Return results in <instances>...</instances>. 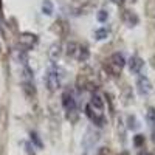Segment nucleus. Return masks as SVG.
<instances>
[{"label":"nucleus","instance_id":"obj_1","mask_svg":"<svg viewBox=\"0 0 155 155\" xmlns=\"http://www.w3.org/2000/svg\"><path fill=\"white\" fill-rule=\"evenodd\" d=\"M126 64H127V62H126V58H124L123 53H113V54L109 58V62H107L106 68H107L109 74H112V76H120Z\"/></svg>","mask_w":155,"mask_h":155},{"label":"nucleus","instance_id":"obj_2","mask_svg":"<svg viewBox=\"0 0 155 155\" xmlns=\"http://www.w3.org/2000/svg\"><path fill=\"white\" fill-rule=\"evenodd\" d=\"M45 85L50 92H56L61 87V73L58 71V68L48 70V73L45 76Z\"/></svg>","mask_w":155,"mask_h":155},{"label":"nucleus","instance_id":"obj_3","mask_svg":"<svg viewBox=\"0 0 155 155\" xmlns=\"http://www.w3.org/2000/svg\"><path fill=\"white\" fill-rule=\"evenodd\" d=\"M85 116H87V118L92 121L93 124H96V126H99V127L104 124V121H106L104 112H101V110L95 109L93 106H90V104L85 106Z\"/></svg>","mask_w":155,"mask_h":155},{"label":"nucleus","instance_id":"obj_4","mask_svg":"<svg viewBox=\"0 0 155 155\" xmlns=\"http://www.w3.org/2000/svg\"><path fill=\"white\" fill-rule=\"evenodd\" d=\"M135 85H137V90H138L140 96H149L150 92H152V82L146 74H138Z\"/></svg>","mask_w":155,"mask_h":155},{"label":"nucleus","instance_id":"obj_5","mask_svg":"<svg viewBox=\"0 0 155 155\" xmlns=\"http://www.w3.org/2000/svg\"><path fill=\"white\" fill-rule=\"evenodd\" d=\"M37 44V36L33 33H22L19 37V47L22 51H28Z\"/></svg>","mask_w":155,"mask_h":155},{"label":"nucleus","instance_id":"obj_6","mask_svg":"<svg viewBox=\"0 0 155 155\" xmlns=\"http://www.w3.org/2000/svg\"><path fill=\"white\" fill-rule=\"evenodd\" d=\"M62 106H64V110L67 112L68 118H70L71 113L76 112V99L73 98V95L70 92H65L62 95Z\"/></svg>","mask_w":155,"mask_h":155},{"label":"nucleus","instance_id":"obj_7","mask_svg":"<svg viewBox=\"0 0 155 155\" xmlns=\"http://www.w3.org/2000/svg\"><path fill=\"white\" fill-rule=\"evenodd\" d=\"M121 17H123V22L127 25V27H137L138 22H140V17L137 16V12L132 11V9H124Z\"/></svg>","mask_w":155,"mask_h":155},{"label":"nucleus","instance_id":"obj_8","mask_svg":"<svg viewBox=\"0 0 155 155\" xmlns=\"http://www.w3.org/2000/svg\"><path fill=\"white\" fill-rule=\"evenodd\" d=\"M53 31H54L58 36H61V37H65V36L68 34V31H70V27H68L67 20L58 19V20L54 22V25H53Z\"/></svg>","mask_w":155,"mask_h":155},{"label":"nucleus","instance_id":"obj_9","mask_svg":"<svg viewBox=\"0 0 155 155\" xmlns=\"http://www.w3.org/2000/svg\"><path fill=\"white\" fill-rule=\"evenodd\" d=\"M127 64H129V70H130V73H134V74H140L141 68H143V65H144L143 59H141L140 56H132Z\"/></svg>","mask_w":155,"mask_h":155},{"label":"nucleus","instance_id":"obj_10","mask_svg":"<svg viewBox=\"0 0 155 155\" xmlns=\"http://www.w3.org/2000/svg\"><path fill=\"white\" fill-rule=\"evenodd\" d=\"M61 56H62V45L59 42H54L53 45L50 47V50H48V58L53 62H56Z\"/></svg>","mask_w":155,"mask_h":155},{"label":"nucleus","instance_id":"obj_11","mask_svg":"<svg viewBox=\"0 0 155 155\" xmlns=\"http://www.w3.org/2000/svg\"><path fill=\"white\" fill-rule=\"evenodd\" d=\"M90 106H93L95 109L101 110V112H104V99H102V96L99 93H93L92 98H90V102H88Z\"/></svg>","mask_w":155,"mask_h":155},{"label":"nucleus","instance_id":"obj_12","mask_svg":"<svg viewBox=\"0 0 155 155\" xmlns=\"http://www.w3.org/2000/svg\"><path fill=\"white\" fill-rule=\"evenodd\" d=\"M90 58V50L85 45L79 44V50H78V54H76V61L78 62H87Z\"/></svg>","mask_w":155,"mask_h":155},{"label":"nucleus","instance_id":"obj_13","mask_svg":"<svg viewBox=\"0 0 155 155\" xmlns=\"http://www.w3.org/2000/svg\"><path fill=\"white\" fill-rule=\"evenodd\" d=\"M22 87H23L25 95H27L28 98H34L36 96V88H34V82L33 81H23Z\"/></svg>","mask_w":155,"mask_h":155},{"label":"nucleus","instance_id":"obj_14","mask_svg":"<svg viewBox=\"0 0 155 155\" xmlns=\"http://www.w3.org/2000/svg\"><path fill=\"white\" fill-rule=\"evenodd\" d=\"M42 12L45 16H53V12H54V5L51 0H44L42 2Z\"/></svg>","mask_w":155,"mask_h":155},{"label":"nucleus","instance_id":"obj_15","mask_svg":"<svg viewBox=\"0 0 155 155\" xmlns=\"http://www.w3.org/2000/svg\"><path fill=\"white\" fill-rule=\"evenodd\" d=\"M78 50H79V44H76V42H68V45H67V56L71 58V59H76Z\"/></svg>","mask_w":155,"mask_h":155},{"label":"nucleus","instance_id":"obj_16","mask_svg":"<svg viewBox=\"0 0 155 155\" xmlns=\"http://www.w3.org/2000/svg\"><path fill=\"white\" fill-rule=\"evenodd\" d=\"M146 14L150 19H155V0H147V3H146Z\"/></svg>","mask_w":155,"mask_h":155},{"label":"nucleus","instance_id":"obj_17","mask_svg":"<svg viewBox=\"0 0 155 155\" xmlns=\"http://www.w3.org/2000/svg\"><path fill=\"white\" fill-rule=\"evenodd\" d=\"M138 121H137V116L135 115H129L127 116V129H130V130H137L138 129Z\"/></svg>","mask_w":155,"mask_h":155},{"label":"nucleus","instance_id":"obj_18","mask_svg":"<svg viewBox=\"0 0 155 155\" xmlns=\"http://www.w3.org/2000/svg\"><path fill=\"white\" fill-rule=\"evenodd\" d=\"M146 118H147V123L152 129H155V109L153 107H149L147 109V115H146Z\"/></svg>","mask_w":155,"mask_h":155},{"label":"nucleus","instance_id":"obj_19","mask_svg":"<svg viewBox=\"0 0 155 155\" xmlns=\"http://www.w3.org/2000/svg\"><path fill=\"white\" fill-rule=\"evenodd\" d=\"M107 19H109V12H107L106 9H99V11L96 12V20H98L99 23H106Z\"/></svg>","mask_w":155,"mask_h":155},{"label":"nucleus","instance_id":"obj_20","mask_svg":"<svg viewBox=\"0 0 155 155\" xmlns=\"http://www.w3.org/2000/svg\"><path fill=\"white\" fill-rule=\"evenodd\" d=\"M109 36V30L107 28H99L95 31V37L98 39V41H104V39H107Z\"/></svg>","mask_w":155,"mask_h":155},{"label":"nucleus","instance_id":"obj_21","mask_svg":"<svg viewBox=\"0 0 155 155\" xmlns=\"http://www.w3.org/2000/svg\"><path fill=\"white\" fill-rule=\"evenodd\" d=\"M144 141H146L144 135L138 134V135L134 137V146H135V147H143V146H144Z\"/></svg>","mask_w":155,"mask_h":155},{"label":"nucleus","instance_id":"obj_22","mask_svg":"<svg viewBox=\"0 0 155 155\" xmlns=\"http://www.w3.org/2000/svg\"><path fill=\"white\" fill-rule=\"evenodd\" d=\"M30 137H31V141H33L37 147H42V141H41V138H39V135H37L36 132H31Z\"/></svg>","mask_w":155,"mask_h":155},{"label":"nucleus","instance_id":"obj_23","mask_svg":"<svg viewBox=\"0 0 155 155\" xmlns=\"http://www.w3.org/2000/svg\"><path fill=\"white\" fill-rule=\"evenodd\" d=\"M17 58H19V61H20L22 64H27V61H28V59H27V54H25V51H22V50L19 51Z\"/></svg>","mask_w":155,"mask_h":155},{"label":"nucleus","instance_id":"obj_24","mask_svg":"<svg viewBox=\"0 0 155 155\" xmlns=\"http://www.w3.org/2000/svg\"><path fill=\"white\" fill-rule=\"evenodd\" d=\"M96 155H110V149L109 147H101Z\"/></svg>","mask_w":155,"mask_h":155},{"label":"nucleus","instance_id":"obj_25","mask_svg":"<svg viewBox=\"0 0 155 155\" xmlns=\"http://www.w3.org/2000/svg\"><path fill=\"white\" fill-rule=\"evenodd\" d=\"M112 2L116 3V5H121V3H123V0H112Z\"/></svg>","mask_w":155,"mask_h":155},{"label":"nucleus","instance_id":"obj_26","mask_svg":"<svg viewBox=\"0 0 155 155\" xmlns=\"http://www.w3.org/2000/svg\"><path fill=\"white\" fill-rule=\"evenodd\" d=\"M120 155H129V152H126V150H123V152H120Z\"/></svg>","mask_w":155,"mask_h":155},{"label":"nucleus","instance_id":"obj_27","mask_svg":"<svg viewBox=\"0 0 155 155\" xmlns=\"http://www.w3.org/2000/svg\"><path fill=\"white\" fill-rule=\"evenodd\" d=\"M0 12H2V0H0Z\"/></svg>","mask_w":155,"mask_h":155},{"label":"nucleus","instance_id":"obj_28","mask_svg":"<svg viewBox=\"0 0 155 155\" xmlns=\"http://www.w3.org/2000/svg\"><path fill=\"white\" fill-rule=\"evenodd\" d=\"M143 155H152V153H149V152H146V153H143Z\"/></svg>","mask_w":155,"mask_h":155}]
</instances>
